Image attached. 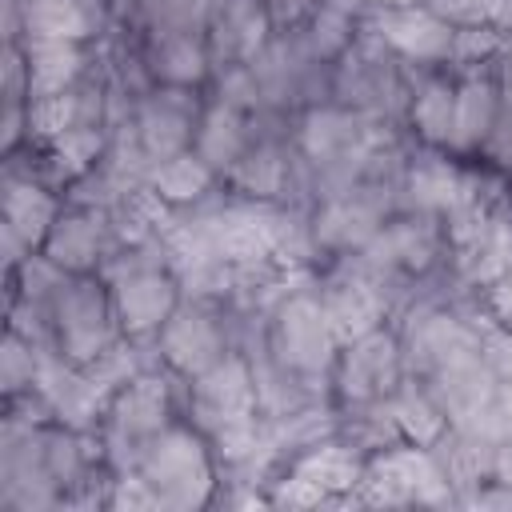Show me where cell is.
Instances as JSON below:
<instances>
[{
	"instance_id": "d6a6232c",
	"label": "cell",
	"mask_w": 512,
	"mask_h": 512,
	"mask_svg": "<svg viewBox=\"0 0 512 512\" xmlns=\"http://www.w3.org/2000/svg\"><path fill=\"white\" fill-rule=\"evenodd\" d=\"M148 4H156V0H148Z\"/></svg>"
},
{
	"instance_id": "8992f818",
	"label": "cell",
	"mask_w": 512,
	"mask_h": 512,
	"mask_svg": "<svg viewBox=\"0 0 512 512\" xmlns=\"http://www.w3.org/2000/svg\"><path fill=\"white\" fill-rule=\"evenodd\" d=\"M196 124H200V112H196V100H192V88H152L140 104H136V144L144 148V156L156 164V160H168L176 152H188L192 148V136H196Z\"/></svg>"
},
{
	"instance_id": "f546056e",
	"label": "cell",
	"mask_w": 512,
	"mask_h": 512,
	"mask_svg": "<svg viewBox=\"0 0 512 512\" xmlns=\"http://www.w3.org/2000/svg\"><path fill=\"white\" fill-rule=\"evenodd\" d=\"M312 8H316L312 0H264V12H268L276 32H292L300 20L312 16Z\"/></svg>"
},
{
	"instance_id": "d6986e66",
	"label": "cell",
	"mask_w": 512,
	"mask_h": 512,
	"mask_svg": "<svg viewBox=\"0 0 512 512\" xmlns=\"http://www.w3.org/2000/svg\"><path fill=\"white\" fill-rule=\"evenodd\" d=\"M232 184L236 192H244L248 200H272L280 192H288L292 180V160L284 156V148L276 140H256L248 144V152L232 164Z\"/></svg>"
},
{
	"instance_id": "ffe728a7",
	"label": "cell",
	"mask_w": 512,
	"mask_h": 512,
	"mask_svg": "<svg viewBox=\"0 0 512 512\" xmlns=\"http://www.w3.org/2000/svg\"><path fill=\"white\" fill-rule=\"evenodd\" d=\"M28 40H84L100 24L96 0H28L24 4Z\"/></svg>"
},
{
	"instance_id": "7c38bea8",
	"label": "cell",
	"mask_w": 512,
	"mask_h": 512,
	"mask_svg": "<svg viewBox=\"0 0 512 512\" xmlns=\"http://www.w3.org/2000/svg\"><path fill=\"white\" fill-rule=\"evenodd\" d=\"M272 20L264 12V0H216L212 20L204 28L212 64H252L256 52L272 40Z\"/></svg>"
},
{
	"instance_id": "3957f363",
	"label": "cell",
	"mask_w": 512,
	"mask_h": 512,
	"mask_svg": "<svg viewBox=\"0 0 512 512\" xmlns=\"http://www.w3.org/2000/svg\"><path fill=\"white\" fill-rule=\"evenodd\" d=\"M144 480L156 488L160 504L168 508H192L208 500L212 488V464L204 444L184 428H164L140 456Z\"/></svg>"
},
{
	"instance_id": "277c9868",
	"label": "cell",
	"mask_w": 512,
	"mask_h": 512,
	"mask_svg": "<svg viewBox=\"0 0 512 512\" xmlns=\"http://www.w3.org/2000/svg\"><path fill=\"white\" fill-rule=\"evenodd\" d=\"M400 376H404V348L392 332H384V324L348 340L344 352L336 356L340 396L352 404L388 400L400 388Z\"/></svg>"
},
{
	"instance_id": "9c48e42d",
	"label": "cell",
	"mask_w": 512,
	"mask_h": 512,
	"mask_svg": "<svg viewBox=\"0 0 512 512\" xmlns=\"http://www.w3.org/2000/svg\"><path fill=\"white\" fill-rule=\"evenodd\" d=\"M108 288H112V300H116V316H120L124 336H152L180 308V280H172L168 272H160V264L136 268V272L120 276Z\"/></svg>"
},
{
	"instance_id": "ac0fdd59",
	"label": "cell",
	"mask_w": 512,
	"mask_h": 512,
	"mask_svg": "<svg viewBox=\"0 0 512 512\" xmlns=\"http://www.w3.org/2000/svg\"><path fill=\"white\" fill-rule=\"evenodd\" d=\"M28 60V96H52L76 88V76L84 68V48L80 40H28L24 48Z\"/></svg>"
},
{
	"instance_id": "d4e9b609",
	"label": "cell",
	"mask_w": 512,
	"mask_h": 512,
	"mask_svg": "<svg viewBox=\"0 0 512 512\" xmlns=\"http://www.w3.org/2000/svg\"><path fill=\"white\" fill-rule=\"evenodd\" d=\"M48 152H52V160H56V172H64V180L92 176V168H96L100 156H104V132H100V124L64 128L60 136L48 140Z\"/></svg>"
},
{
	"instance_id": "6da1fadb",
	"label": "cell",
	"mask_w": 512,
	"mask_h": 512,
	"mask_svg": "<svg viewBox=\"0 0 512 512\" xmlns=\"http://www.w3.org/2000/svg\"><path fill=\"white\" fill-rule=\"evenodd\" d=\"M340 340L328 324V312L320 304V292H288L276 304L272 316V332H268V356L288 368L292 376L308 380L316 372H324L328 364H336Z\"/></svg>"
},
{
	"instance_id": "7402d4cb",
	"label": "cell",
	"mask_w": 512,
	"mask_h": 512,
	"mask_svg": "<svg viewBox=\"0 0 512 512\" xmlns=\"http://www.w3.org/2000/svg\"><path fill=\"white\" fill-rule=\"evenodd\" d=\"M216 172L188 148V152H176L168 160H156L148 168V188L168 204V208H184V204H196L208 188H212Z\"/></svg>"
},
{
	"instance_id": "603a6c76",
	"label": "cell",
	"mask_w": 512,
	"mask_h": 512,
	"mask_svg": "<svg viewBox=\"0 0 512 512\" xmlns=\"http://www.w3.org/2000/svg\"><path fill=\"white\" fill-rule=\"evenodd\" d=\"M388 408H392V420H396L400 436L420 444V448H432L448 432V416H444V408L436 404V396L428 388H396L388 396Z\"/></svg>"
},
{
	"instance_id": "8fae6325",
	"label": "cell",
	"mask_w": 512,
	"mask_h": 512,
	"mask_svg": "<svg viewBox=\"0 0 512 512\" xmlns=\"http://www.w3.org/2000/svg\"><path fill=\"white\" fill-rule=\"evenodd\" d=\"M168 428V388L140 372L120 392H112L108 408V444H128L144 456V448Z\"/></svg>"
},
{
	"instance_id": "5bb4252c",
	"label": "cell",
	"mask_w": 512,
	"mask_h": 512,
	"mask_svg": "<svg viewBox=\"0 0 512 512\" xmlns=\"http://www.w3.org/2000/svg\"><path fill=\"white\" fill-rule=\"evenodd\" d=\"M404 192H408V208H412V212L444 216L448 208H456V204L468 196V176H464L452 160L428 152V156H420V160L408 164V172H404Z\"/></svg>"
},
{
	"instance_id": "44dd1931",
	"label": "cell",
	"mask_w": 512,
	"mask_h": 512,
	"mask_svg": "<svg viewBox=\"0 0 512 512\" xmlns=\"http://www.w3.org/2000/svg\"><path fill=\"white\" fill-rule=\"evenodd\" d=\"M60 208L56 200L36 184V180H8L4 184V228H12L28 248L44 244L52 224H56Z\"/></svg>"
},
{
	"instance_id": "4316f807",
	"label": "cell",
	"mask_w": 512,
	"mask_h": 512,
	"mask_svg": "<svg viewBox=\"0 0 512 512\" xmlns=\"http://www.w3.org/2000/svg\"><path fill=\"white\" fill-rule=\"evenodd\" d=\"M500 52H504V36H500L496 24H456L448 60H456L460 68H476V64H488Z\"/></svg>"
},
{
	"instance_id": "4fadbf2b",
	"label": "cell",
	"mask_w": 512,
	"mask_h": 512,
	"mask_svg": "<svg viewBox=\"0 0 512 512\" xmlns=\"http://www.w3.org/2000/svg\"><path fill=\"white\" fill-rule=\"evenodd\" d=\"M248 120H252L248 112L212 100V104L200 112V124H196V136H192V152H196L212 172H232V164H236V160L248 152V144H252Z\"/></svg>"
},
{
	"instance_id": "9a60e30c",
	"label": "cell",
	"mask_w": 512,
	"mask_h": 512,
	"mask_svg": "<svg viewBox=\"0 0 512 512\" xmlns=\"http://www.w3.org/2000/svg\"><path fill=\"white\" fill-rule=\"evenodd\" d=\"M500 116V88L488 76H468L464 84H456V108H452V136L448 148L452 152H476L492 124Z\"/></svg>"
},
{
	"instance_id": "1f68e13d",
	"label": "cell",
	"mask_w": 512,
	"mask_h": 512,
	"mask_svg": "<svg viewBox=\"0 0 512 512\" xmlns=\"http://www.w3.org/2000/svg\"><path fill=\"white\" fill-rule=\"evenodd\" d=\"M496 88H500V100H504V104H512V60L500 68V76H496Z\"/></svg>"
},
{
	"instance_id": "30bf717a",
	"label": "cell",
	"mask_w": 512,
	"mask_h": 512,
	"mask_svg": "<svg viewBox=\"0 0 512 512\" xmlns=\"http://www.w3.org/2000/svg\"><path fill=\"white\" fill-rule=\"evenodd\" d=\"M372 32L396 56L420 60V64H436V60H448L456 24H448L428 4H408V8H376L372 12Z\"/></svg>"
},
{
	"instance_id": "e0dca14e",
	"label": "cell",
	"mask_w": 512,
	"mask_h": 512,
	"mask_svg": "<svg viewBox=\"0 0 512 512\" xmlns=\"http://www.w3.org/2000/svg\"><path fill=\"white\" fill-rule=\"evenodd\" d=\"M148 72L168 88H196L212 72V52L204 36H152Z\"/></svg>"
},
{
	"instance_id": "5b68a950",
	"label": "cell",
	"mask_w": 512,
	"mask_h": 512,
	"mask_svg": "<svg viewBox=\"0 0 512 512\" xmlns=\"http://www.w3.org/2000/svg\"><path fill=\"white\" fill-rule=\"evenodd\" d=\"M260 396H256V372L244 356H224L216 360L208 372L192 376V416L200 420V428L212 436L236 420L256 416Z\"/></svg>"
},
{
	"instance_id": "f1b7e54d",
	"label": "cell",
	"mask_w": 512,
	"mask_h": 512,
	"mask_svg": "<svg viewBox=\"0 0 512 512\" xmlns=\"http://www.w3.org/2000/svg\"><path fill=\"white\" fill-rule=\"evenodd\" d=\"M480 152L496 164V168H512V104H504L500 100V116H496V124H492V132H488V140L480 144Z\"/></svg>"
},
{
	"instance_id": "4dcf8cb0",
	"label": "cell",
	"mask_w": 512,
	"mask_h": 512,
	"mask_svg": "<svg viewBox=\"0 0 512 512\" xmlns=\"http://www.w3.org/2000/svg\"><path fill=\"white\" fill-rule=\"evenodd\" d=\"M320 4H328V8H336L344 16H352V20H360V16H368V12L380 8V0H320Z\"/></svg>"
},
{
	"instance_id": "ba28073f",
	"label": "cell",
	"mask_w": 512,
	"mask_h": 512,
	"mask_svg": "<svg viewBox=\"0 0 512 512\" xmlns=\"http://www.w3.org/2000/svg\"><path fill=\"white\" fill-rule=\"evenodd\" d=\"M444 232L428 212H412L400 220H384V228L360 252L376 272H428L440 256Z\"/></svg>"
},
{
	"instance_id": "83f0119b",
	"label": "cell",
	"mask_w": 512,
	"mask_h": 512,
	"mask_svg": "<svg viewBox=\"0 0 512 512\" xmlns=\"http://www.w3.org/2000/svg\"><path fill=\"white\" fill-rule=\"evenodd\" d=\"M40 348L32 340H24L20 332L8 336L4 344V356H0V380H4V392L16 396L24 388H36V372H40Z\"/></svg>"
},
{
	"instance_id": "cb8c5ba5",
	"label": "cell",
	"mask_w": 512,
	"mask_h": 512,
	"mask_svg": "<svg viewBox=\"0 0 512 512\" xmlns=\"http://www.w3.org/2000/svg\"><path fill=\"white\" fill-rule=\"evenodd\" d=\"M452 108H456V84L448 80H424L416 92H412V104H408V116H412V128L416 136L428 144V148H448V136H452Z\"/></svg>"
},
{
	"instance_id": "52a82bcc",
	"label": "cell",
	"mask_w": 512,
	"mask_h": 512,
	"mask_svg": "<svg viewBox=\"0 0 512 512\" xmlns=\"http://www.w3.org/2000/svg\"><path fill=\"white\" fill-rule=\"evenodd\" d=\"M156 348L160 360H168L176 372L184 376H200L208 372L216 360L228 356V340H224V324L204 308V300L180 304L164 328L156 332Z\"/></svg>"
},
{
	"instance_id": "7a4b0ae2",
	"label": "cell",
	"mask_w": 512,
	"mask_h": 512,
	"mask_svg": "<svg viewBox=\"0 0 512 512\" xmlns=\"http://www.w3.org/2000/svg\"><path fill=\"white\" fill-rule=\"evenodd\" d=\"M120 332L124 328L116 316V300L112 292H104V284L76 276L52 296V336L64 360L88 364L100 352H108L120 340Z\"/></svg>"
},
{
	"instance_id": "2e32d148",
	"label": "cell",
	"mask_w": 512,
	"mask_h": 512,
	"mask_svg": "<svg viewBox=\"0 0 512 512\" xmlns=\"http://www.w3.org/2000/svg\"><path fill=\"white\" fill-rule=\"evenodd\" d=\"M104 224L96 220V212H60L48 240H44V256L52 264H60L72 276H84L88 268H96L100 252H104Z\"/></svg>"
},
{
	"instance_id": "484cf974",
	"label": "cell",
	"mask_w": 512,
	"mask_h": 512,
	"mask_svg": "<svg viewBox=\"0 0 512 512\" xmlns=\"http://www.w3.org/2000/svg\"><path fill=\"white\" fill-rule=\"evenodd\" d=\"M300 40L312 52V60L336 64L352 48V40H356V20L336 12V8H328V4H316L312 16H308V28L300 32Z\"/></svg>"
}]
</instances>
